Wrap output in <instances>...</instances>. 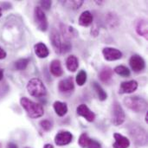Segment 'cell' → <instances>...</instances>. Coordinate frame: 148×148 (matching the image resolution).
<instances>
[{"mask_svg": "<svg viewBox=\"0 0 148 148\" xmlns=\"http://www.w3.org/2000/svg\"><path fill=\"white\" fill-rule=\"evenodd\" d=\"M94 88L99 97V100L103 101H106L107 98H108V94L105 92V90L101 88V85H99L97 82H94Z\"/></svg>", "mask_w": 148, "mask_h": 148, "instance_id": "obj_23", "label": "cell"}, {"mask_svg": "<svg viewBox=\"0 0 148 148\" xmlns=\"http://www.w3.org/2000/svg\"><path fill=\"white\" fill-rule=\"evenodd\" d=\"M2 16V9L0 8V16Z\"/></svg>", "mask_w": 148, "mask_h": 148, "instance_id": "obj_37", "label": "cell"}, {"mask_svg": "<svg viewBox=\"0 0 148 148\" xmlns=\"http://www.w3.org/2000/svg\"><path fill=\"white\" fill-rule=\"evenodd\" d=\"M83 3V1H68L65 3V4H69V7L73 8V9H79L82 4Z\"/></svg>", "mask_w": 148, "mask_h": 148, "instance_id": "obj_29", "label": "cell"}, {"mask_svg": "<svg viewBox=\"0 0 148 148\" xmlns=\"http://www.w3.org/2000/svg\"><path fill=\"white\" fill-rule=\"evenodd\" d=\"M73 140V135L69 131H61L55 137V143L59 147L66 146L71 143Z\"/></svg>", "mask_w": 148, "mask_h": 148, "instance_id": "obj_9", "label": "cell"}, {"mask_svg": "<svg viewBox=\"0 0 148 148\" xmlns=\"http://www.w3.org/2000/svg\"><path fill=\"white\" fill-rule=\"evenodd\" d=\"M136 32L138 33V35L145 37L146 39H147L148 37V29H147V22L146 19H140L135 27Z\"/></svg>", "mask_w": 148, "mask_h": 148, "instance_id": "obj_18", "label": "cell"}, {"mask_svg": "<svg viewBox=\"0 0 148 148\" xmlns=\"http://www.w3.org/2000/svg\"><path fill=\"white\" fill-rule=\"evenodd\" d=\"M51 4H52V2L49 1V0H45V1H41V2H40L41 7L43 8L44 10H48L50 9Z\"/></svg>", "mask_w": 148, "mask_h": 148, "instance_id": "obj_30", "label": "cell"}, {"mask_svg": "<svg viewBox=\"0 0 148 148\" xmlns=\"http://www.w3.org/2000/svg\"><path fill=\"white\" fill-rule=\"evenodd\" d=\"M148 121V113H147V114H146V122H147Z\"/></svg>", "mask_w": 148, "mask_h": 148, "instance_id": "obj_36", "label": "cell"}, {"mask_svg": "<svg viewBox=\"0 0 148 148\" xmlns=\"http://www.w3.org/2000/svg\"><path fill=\"white\" fill-rule=\"evenodd\" d=\"M26 148H29V147H26Z\"/></svg>", "mask_w": 148, "mask_h": 148, "instance_id": "obj_38", "label": "cell"}, {"mask_svg": "<svg viewBox=\"0 0 148 148\" xmlns=\"http://www.w3.org/2000/svg\"><path fill=\"white\" fill-rule=\"evenodd\" d=\"M114 71L117 74V75H121V76H123V77H128L129 75H130V70L126 67V66H123V65H120V66H117L114 69Z\"/></svg>", "mask_w": 148, "mask_h": 148, "instance_id": "obj_24", "label": "cell"}, {"mask_svg": "<svg viewBox=\"0 0 148 148\" xmlns=\"http://www.w3.org/2000/svg\"><path fill=\"white\" fill-rule=\"evenodd\" d=\"M131 137L139 146H145L147 142V134L144 128L138 126H132L129 130Z\"/></svg>", "mask_w": 148, "mask_h": 148, "instance_id": "obj_5", "label": "cell"}, {"mask_svg": "<svg viewBox=\"0 0 148 148\" xmlns=\"http://www.w3.org/2000/svg\"><path fill=\"white\" fill-rule=\"evenodd\" d=\"M50 41L56 53L65 54L71 49L70 42L66 39H62L61 35L56 29H53L50 32Z\"/></svg>", "mask_w": 148, "mask_h": 148, "instance_id": "obj_2", "label": "cell"}, {"mask_svg": "<svg viewBox=\"0 0 148 148\" xmlns=\"http://www.w3.org/2000/svg\"><path fill=\"white\" fill-rule=\"evenodd\" d=\"M77 114L83 117L88 122H93L95 120V114L94 112H92L88 107L85 104H81L80 106H78L77 109H76Z\"/></svg>", "mask_w": 148, "mask_h": 148, "instance_id": "obj_11", "label": "cell"}, {"mask_svg": "<svg viewBox=\"0 0 148 148\" xmlns=\"http://www.w3.org/2000/svg\"><path fill=\"white\" fill-rule=\"evenodd\" d=\"M112 122L114 126H121L124 123L126 120L125 112L121 107V105L118 101H114L113 104V111H112Z\"/></svg>", "mask_w": 148, "mask_h": 148, "instance_id": "obj_6", "label": "cell"}, {"mask_svg": "<svg viewBox=\"0 0 148 148\" xmlns=\"http://www.w3.org/2000/svg\"><path fill=\"white\" fill-rule=\"evenodd\" d=\"M88 148H101V144L98 141L91 140V141H90Z\"/></svg>", "mask_w": 148, "mask_h": 148, "instance_id": "obj_31", "label": "cell"}, {"mask_svg": "<svg viewBox=\"0 0 148 148\" xmlns=\"http://www.w3.org/2000/svg\"><path fill=\"white\" fill-rule=\"evenodd\" d=\"M75 82L78 84V86H83L87 82V73L85 70H81L75 78Z\"/></svg>", "mask_w": 148, "mask_h": 148, "instance_id": "obj_26", "label": "cell"}, {"mask_svg": "<svg viewBox=\"0 0 148 148\" xmlns=\"http://www.w3.org/2000/svg\"><path fill=\"white\" fill-rule=\"evenodd\" d=\"M34 19L37 28L41 31H46L48 29V20L45 13L40 7H36L34 10Z\"/></svg>", "mask_w": 148, "mask_h": 148, "instance_id": "obj_7", "label": "cell"}, {"mask_svg": "<svg viewBox=\"0 0 148 148\" xmlns=\"http://www.w3.org/2000/svg\"><path fill=\"white\" fill-rule=\"evenodd\" d=\"M93 19L94 17H93L92 13L88 10H85L81 14L79 17V24L83 27H88L92 24Z\"/></svg>", "mask_w": 148, "mask_h": 148, "instance_id": "obj_15", "label": "cell"}, {"mask_svg": "<svg viewBox=\"0 0 148 148\" xmlns=\"http://www.w3.org/2000/svg\"><path fill=\"white\" fill-rule=\"evenodd\" d=\"M20 104L26 111L28 116L31 119H37L44 114V110L42 105L34 102L26 97H22L20 99Z\"/></svg>", "mask_w": 148, "mask_h": 148, "instance_id": "obj_1", "label": "cell"}, {"mask_svg": "<svg viewBox=\"0 0 148 148\" xmlns=\"http://www.w3.org/2000/svg\"><path fill=\"white\" fill-rule=\"evenodd\" d=\"M29 60L28 58H21L15 62V68H16V69H17L19 71L24 70L27 68V66L29 65Z\"/></svg>", "mask_w": 148, "mask_h": 148, "instance_id": "obj_25", "label": "cell"}, {"mask_svg": "<svg viewBox=\"0 0 148 148\" xmlns=\"http://www.w3.org/2000/svg\"><path fill=\"white\" fill-rule=\"evenodd\" d=\"M102 54L104 58L107 61L113 62L116 60H120L122 57V52L117 49L111 48V47H106L102 49Z\"/></svg>", "mask_w": 148, "mask_h": 148, "instance_id": "obj_10", "label": "cell"}, {"mask_svg": "<svg viewBox=\"0 0 148 148\" xmlns=\"http://www.w3.org/2000/svg\"><path fill=\"white\" fill-rule=\"evenodd\" d=\"M34 49L36 56H38L39 58H46L49 55V50L48 47L42 42L36 43L34 46Z\"/></svg>", "mask_w": 148, "mask_h": 148, "instance_id": "obj_16", "label": "cell"}, {"mask_svg": "<svg viewBox=\"0 0 148 148\" xmlns=\"http://www.w3.org/2000/svg\"><path fill=\"white\" fill-rule=\"evenodd\" d=\"M112 77H113V69L109 67H104L99 74L100 80L104 83L109 82Z\"/></svg>", "mask_w": 148, "mask_h": 148, "instance_id": "obj_19", "label": "cell"}, {"mask_svg": "<svg viewBox=\"0 0 148 148\" xmlns=\"http://www.w3.org/2000/svg\"><path fill=\"white\" fill-rule=\"evenodd\" d=\"M28 93L36 98L43 97L47 95V88L43 82L38 78H32L27 84Z\"/></svg>", "mask_w": 148, "mask_h": 148, "instance_id": "obj_4", "label": "cell"}, {"mask_svg": "<svg viewBox=\"0 0 148 148\" xmlns=\"http://www.w3.org/2000/svg\"><path fill=\"white\" fill-rule=\"evenodd\" d=\"M3 78V70L0 69V81H2Z\"/></svg>", "mask_w": 148, "mask_h": 148, "instance_id": "obj_34", "label": "cell"}, {"mask_svg": "<svg viewBox=\"0 0 148 148\" xmlns=\"http://www.w3.org/2000/svg\"><path fill=\"white\" fill-rule=\"evenodd\" d=\"M90 141H91V139L89 138V136H88L87 134L83 133V134H81V136H80V138H79V140H78V143H79V145H80L82 147L85 148L88 147Z\"/></svg>", "mask_w": 148, "mask_h": 148, "instance_id": "obj_27", "label": "cell"}, {"mask_svg": "<svg viewBox=\"0 0 148 148\" xmlns=\"http://www.w3.org/2000/svg\"><path fill=\"white\" fill-rule=\"evenodd\" d=\"M123 101L127 108L135 113L146 112L147 110V102L142 97L127 96L124 99Z\"/></svg>", "mask_w": 148, "mask_h": 148, "instance_id": "obj_3", "label": "cell"}, {"mask_svg": "<svg viewBox=\"0 0 148 148\" xmlns=\"http://www.w3.org/2000/svg\"><path fill=\"white\" fill-rule=\"evenodd\" d=\"M49 69H50L51 74L56 77H60L63 75L62 64H61V62L59 60H53L50 62Z\"/></svg>", "mask_w": 148, "mask_h": 148, "instance_id": "obj_17", "label": "cell"}, {"mask_svg": "<svg viewBox=\"0 0 148 148\" xmlns=\"http://www.w3.org/2000/svg\"><path fill=\"white\" fill-rule=\"evenodd\" d=\"M129 64H130L131 69L136 73L143 71L146 68L145 60L139 55L132 56L130 60H129Z\"/></svg>", "mask_w": 148, "mask_h": 148, "instance_id": "obj_8", "label": "cell"}, {"mask_svg": "<svg viewBox=\"0 0 148 148\" xmlns=\"http://www.w3.org/2000/svg\"><path fill=\"white\" fill-rule=\"evenodd\" d=\"M43 148H54V147H53L51 144H46V145L43 147Z\"/></svg>", "mask_w": 148, "mask_h": 148, "instance_id": "obj_35", "label": "cell"}, {"mask_svg": "<svg viewBox=\"0 0 148 148\" xmlns=\"http://www.w3.org/2000/svg\"><path fill=\"white\" fill-rule=\"evenodd\" d=\"M7 56V54H6V52L0 47V60H3V59H4L5 57Z\"/></svg>", "mask_w": 148, "mask_h": 148, "instance_id": "obj_32", "label": "cell"}, {"mask_svg": "<svg viewBox=\"0 0 148 148\" xmlns=\"http://www.w3.org/2000/svg\"><path fill=\"white\" fill-rule=\"evenodd\" d=\"M138 82L135 80H131V81H127V82H123L121 84L120 89H119V93L121 95L124 94H132L134 91L137 90L138 88Z\"/></svg>", "mask_w": 148, "mask_h": 148, "instance_id": "obj_12", "label": "cell"}, {"mask_svg": "<svg viewBox=\"0 0 148 148\" xmlns=\"http://www.w3.org/2000/svg\"><path fill=\"white\" fill-rule=\"evenodd\" d=\"M7 148H18V147H17V146H16V144H14V143H9V144H8V147Z\"/></svg>", "mask_w": 148, "mask_h": 148, "instance_id": "obj_33", "label": "cell"}, {"mask_svg": "<svg viewBox=\"0 0 148 148\" xmlns=\"http://www.w3.org/2000/svg\"><path fill=\"white\" fill-rule=\"evenodd\" d=\"M40 126L41 127L45 130V131H49L52 127V123L49 120H43L40 121Z\"/></svg>", "mask_w": 148, "mask_h": 148, "instance_id": "obj_28", "label": "cell"}, {"mask_svg": "<svg viewBox=\"0 0 148 148\" xmlns=\"http://www.w3.org/2000/svg\"><path fill=\"white\" fill-rule=\"evenodd\" d=\"M58 88L59 91L62 93H69L72 92L75 88V85H74V80L72 77H69L66 79L62 80L59 82L58 85Z\"/></svg>", "mask_w": 148, "mask_h": 148, "instance_id": "obj_13", "label": "cell"}, {"mask_svg": "<svg viewBox=\"0 0 148 148\" xmlns=\"http://www.w3.org/2000/svg\"><path fill=\"white\" fill-rule=\"evenodd\" d=\"M62 35H63L64 39H66V40H67L68 38L74 37V36H75L77 35L76 30H75L73 27H70V26L62 25Z\"/></svg>", "mask_w": 148, "mask_h": 148, "instance_id": "obj_22", "label": "cell"}, {"mask_svg": "<svg viewBox=\"0 0 148 148\" xmlns=\"http://www.w3.org/2000/svg\"><path fill=\"white\" fill-rule=\"evenodd\" d=\"M114 137L115 141L113 147L114 148H128L130 147V140L127 137L123 136L122 134H114Z\"/></svg>", "mask_w": 148, "mask_h": 148, "instance_id": "obj_14", "label": "cell"}, {"mask_svg": "<svg viewBox=\"0 0 148 148\" xmlns=\"http://www.w3.org/2000/svg\"><path fill=\"white\" fill-rule=\"evenodd\" d=\"M66 67L69 71L75 72L79 67V62H78L77 57L75 56H69L66 61Z\"/></svg>", "mask_w": 148, "mask_h": 148, "instance_id": "obj_21", "label": "cell"}, {"mask_svg": "<svg viewBox=\"0 0 148 148\" xmlns=\"http://www.w3.org/2000/svg\"><path fill=\"white\" fill-rule=\"evenodd\" d=\"M53 108H54V110H55L56 114L60 117L64 116L68 113V106L64 102H62V101H55L54 104H53Z\"/></svg>", "mask_w": 148, "mask_h": 148, "instance_id": "obj_20", "label": "cell"}]
</instances>
